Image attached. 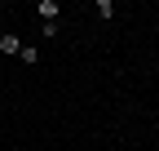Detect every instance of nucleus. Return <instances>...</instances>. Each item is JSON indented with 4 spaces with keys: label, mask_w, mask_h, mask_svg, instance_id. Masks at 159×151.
I'll return each instance as SVG.
<instances>
[{
    "label": "nucleus",
    "mask_w": 159,
    "mask_h": 151,
    "mask_svg": "<svg viewBox=\"0 0 159 151\" xmlns=\"http://www.w3.org/2000/svg\"><path fill=\"white\" fill-rule=\"evenodd\" d=\"M35 13H40V22H57L62 5H57V0H40V5H35Z\"/></svg>",
    "instance_id": "nucleus-1"
},
{
    "label": "nucleus",
    "mask_w": 159,
    "mask_h": 151,
    "mask_svg": "<svg viewBox=\"0 0 159 151\" xmlns=\"http://www.w3.org/2000/svg\"><path fill=\"white\" fill-rule=\"evenodd\" d=\"M0 53H9V58H13V53H22V40H18L13 31H5V36H0Z\"/></svg>",
    "instance_id": "nucleus-2"
},
{
    "label": "nucleus",
    "mask_w": 159,
    "mask_h": 151,
    "mask_svg": "<svg viewBox=\"0 0 159 151\" xmlns=\"http://www.w3.org/2000/svg\"><path fill=\"white\" fill-rule=\"evenodd\" d=\"M93 13L106 22V18H115V5H111V0H97V5H93Z\"/></svg>",
    "instance_id": "nucleus-3"
},
{
    "label": "nucleus",
    "mask_w": 159,
    "mask_h": 151,
    "mask_svg": "<svg viewBox=\"0 0 159 151\" xmlns=\"http://www.w3.org/2000/svg\"><path fill=\"white\" fill-rule=\"evenodd\" d=\"M18 58H22L27 67H35V62H40V49H31V45H22V53H18Z\"/></svg>",
    "instance_id": "nucleus-4"
}]
</instances>
